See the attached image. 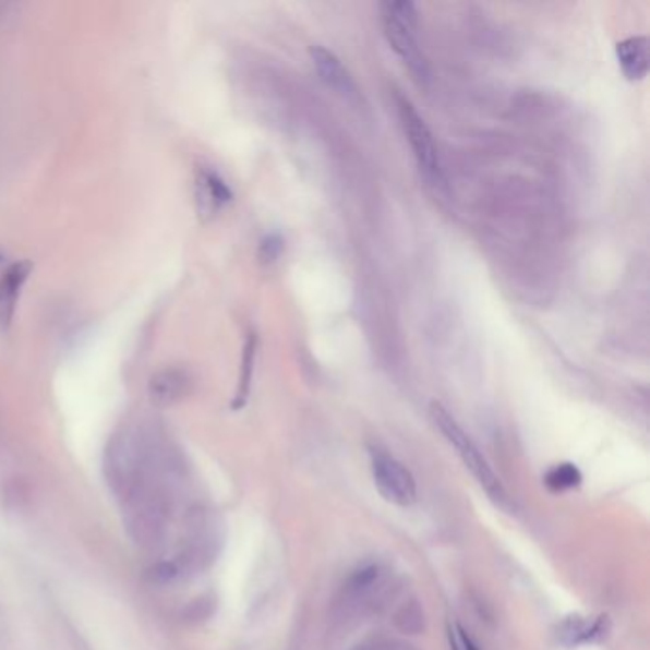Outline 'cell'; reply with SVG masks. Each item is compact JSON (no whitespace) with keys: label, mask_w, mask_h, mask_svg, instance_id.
I'll list each match as a JSON object with an SVG mask.
<instances>
[{"label":"cell","mask_w":650,"mask_h":650,"mask_svg":"<svg viewBox=\"0 0 650 650\" xmlns=\"http://www.w3.org/2000/svg\"><path fill=\"white\" fill-rule=\"evenodd\" d=\"M382 23L387 43L409 68L420 84L430 83L432 71L418 43L417 7L407 0H389L382 4Z\"/></svg>","instance_id":"obj_2"},{"label":"cell","mask_w":650,"mask_h":650,"mask_svg":"<svg viewBox=\"0 0 650 650\" xmlns=\"http://www.w3.org/2000/svg\"><path fill=\"white\" fill-rule=\"evenodd\" d=\"M2 260H4V254H2V252H0V262H2Z\"/></svg>","instance_id":"obj_16"},{"label":"cell","mask_w":650,"mask_h":650,"mask_svg":"<svg viewBox=\"0 0 650 650\" xmlns=\"http://www.w3.org/2000/svg\"><path fill=\"white\" fill-rule=\"evenodd\" d=\"M35 265L29 260H20L8 265L7 272L0 277V330L7 333L15 317L17 302L22 296L25 282L29 280Z\"/></svg>","instance_id":"obj_7"},{"label":"cell","mask_w":650,"mask_h":650,"mask_svg":"<svg viewBox=\"0 0 650 650\" xmlns=\"http://www.w3.org/2000/svg\"><path fill=\"white\" fill-rule=\"evenodd\" d=\"M454 636H456V641L460 645L461 650H481L479 649V645L473 641V637L469 636L468 631L461 628V626H456Z\"/></svg>","instance_id":"obj_15"},{"label":"cell","mask_w":650,"mask_h":650,"mask_svg":"<svg viewBox=\"0 0 650 650\" xmlns=\"http://www.w3.org/2000/svg\"><path fill=\"white\" fill-rule=\"evenodd\" d=\"M280 250H282V241L277 234H269L265 237L262 246H260V256L264 262H273L275 257L279 256Z\"/></svg>","instance_id":"obj_14"},{"label":"cell","mask_w":650,"mask_h":650,"mask_svg":"<svg viewBox=\"0 0 650 650\" xmlns=\"http://www.w3.org/2000/svg\"><path fill=\"white\" fill-rule=\"evenodd\" d=\"M371 468L374 484L386 502L399 507H409L417 502V481L407 466H402L395 456L372 448Z\"/></svg>","instance_id":"obj_4"},{"label":"cell","mask_w":650,"mask_h":650,"mask_svg":"<svg viewBox=\"0 0 650 650\" xmlns=\"http://www.w3.org/2000/svg\"><path fill=\"white\" fill-rule=\"evenodd\" d=\"M609 634V618L599 616L595 621H590L580 614L567 616L561 622L557 628V637L561 645L565 647H578V645L598 643L605 639Z\"/></svg>","instance_id":"obj_9"},{"label":"cell","mask_w":650,"mask_h":650,"mask_svg":"<svg viewBox=\"0 0 650 650\" xmlns=\"http://www.w3.org/2000/svg\"><path fill=\"white\" fill-rule=\"evenodd\" d=\"M233 201V191L213 168H198L195 176V205L198 218L210 221Z\"/></svg>","instance_id":"obj_5"},{"label":"cell","mask_w":650,"mask_h":650,"mask_svg":"<svg viewBox=\"0 0 650 650\" xmlns=\"http://www.w3.org/2000/svg\"><path fill=\"white\" fill-rule=\"evenodd\" d=\"M310 56L311 61H313V68L317 71L318 79L330 91L348 99L359 96L353 76H351L348 68L341 63L340 58L333 50H328L325 46H311Z\"/></svg>","instance_id":"obj_6"},{"label":"cell","mask_w":650,"mask_h":650,"mask_svg":"<svg viewBox=\"0 0 650 650\" xmlns=\"http://www.w3.org/2000/svg\"><path fill=\"white\" fill-rule=\"evenodd\" d=\"M257 336L256 333H249L244 349H242L241 378L234 394L233 409L239 410L246 405L249 399L250 384H252V374H254V363H256Z\"/></svg>","instance_id":"obj_11"},{"label":"cell","mask_w":650,"mask_h":650,"mask_svg":"<svg viewBox=\"0 0 650 650\" xmlns=\"http://www.w3.org/2000/svg\"><path fill=\"white\" fill-rule=\"evenodd\" d=\"M191 376L190 372L178 369V366H168L162 371L153 374L147 386L149 401L157 409H168L182 401L185 395L190 394Z\"/></svg>","instance_id":"obj_8"},{"label":"cell","mask_w":650,"mask_h":650,"mask_svg":"<svg viewBox=\"0 0 650 650\" xmlns=\"http://www.w3.org/2000/svg\"><path fill=\"white\" fill-rule=\"evenodd\" d=\"M616 58L628 81H641L649 73V40L641 35L624 38L616 45Z\"/></svg>","instance_id":"obj_10"},{"label":"cell","mask_w":650,"mask_h":650,"mask_svg":"<svg viewBox=\"0 0 650 650\" xmlns=\"http://www.w3.org/2000/svg\"><path fill=\"white\" fill-rule=\"evenodd\" d=\"M582 481V471L570 461H561L557 466L547 469L544 476L545 486L552 492L573 491V489H578Z\"/></svg>","instance_id":"obj_12"},{"label":"cell","mask_w":650,"mask_h":650,"mask_svg":"<svg viewBox=\"0 0 650 650\" xmlns=\"http://www.w3.org/2000/svg\"><path fill=\"white\" fill-rule=\"evenodd\" d=\"M380 568L376 565H366L361 567L353 576L349 578V588L353 591L369 590L378 580Z\"/></svg>","instance_id":"obj_13"},{"label":"cell","mask_w":650,"mask_h":650,"mask_svg":"<svg viewBox=\"0 0 650 650\" xmlns=\"http://www.w3.org/2000/svg\"><path fill=\"white\" fill-rule=\"evenodd\" d=\"M397 115L401 121L402 132L409 140L410 149L414 153L420 172L433 185H443L445 178L438 159L437 145L424 117L418 113L417 107L412 106L410 99L405 96H397Z\"/></svg>","instance_id":"obj_3"},{"label":"cell","mask_w":650,"mask_h":650,"mask_svg":"<svg viewBox=\"0 0 650 650\" xmlns=\"http://www.w3.org/2000/svg\"><path fill=\"white\" fill-rule=\"evenodd\" d=\"M430 414H432L433 424L437 425L438 432L443 433V437L454 446V450L460 456L464 466L471 471V476L476 477L477 483L481 484L486 496L507 514H515L514 499L507 494L506 486L494 473V469L491 468V464L486 461L483 453L479 450V446L473 443V438L461 430L456 418L441 402H432Z\"/></svg>","instance_id":"obj_1"}]
</instances>
